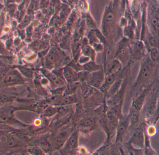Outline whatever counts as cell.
Masks as SVG:
<instances>
[{
    "instance_id": "cell-19",
    "label": "cell",
    "mask_w": 159,
    "mask_h": 155,
    "mask_svg": "<svg viewBox=\"0 0 159 155\" xmlns=\"http://www.w3.org/2000/svg\"><path fill=\"white\" fill-rule=\"evenodd\" d=\"M61 106H48L44 110V115L48 117H51L54 116L56 114L59 112Z\"/></svg>"
},
{
    "instance_id": "cell-11",
    "label": "cell",
    "mask_w": 159,
    "mask_h": 155,
    "mask_svg": "<svg viewBox=\"0 0 159 155\" xmlns=\"http://www.w3.org/2000/svg\"><path fill=\"white\" fill-rule=\"evenodd\" d=\"M122 79L118 78L115 81V82L110 87L109 90L106 93L107 98H109L114 96L119 91L123 83Z\"/></svg>"
},
{
    "instance_id": "cell-4",
    "label": "cell",
    "mask_w": 159,
    "mask_h": 155,
    "mask_svg": "<svg viewBox=\"0 0 159 155\" xmlns=\"http://www.w3.org/2000/svg\"><path fill=\"white\" fill-rule=\"evenodd\" d=\"M63 56V53L59 49H52L44 58V64L46 68L51 69L55 65L62 63Z\"/></svg>"
},
{
    "instance_id": "cell-29",
    "label": "cell",
    "mask_w": 159,
    "mask_h": 155,
    "mask_svg": "<svg viewBox=\"0 0 159 155\" xmlns=\"http://www.w3.org/2000/svg\"><path fill=\"white\" fill-rule=\"evenodd\" d=\"M147 134L149 136H152L155 135L157 130L156 127L154 125H150L147 128Z\"/></svg>"
},
{
    "instance_id": "cell-21",
    "label": "cell",
    "mask_w": 159,
    "mask_h": 155,
    "mask_svg": "<svg viewBox=\"0 0 159 155\" xmlns=\"http://www.w3.org/2000/svg\"><path fill=\"white\" fill-rule=\"evenodd\" d=\"M149 56L153 64L159 63V50L156 48H152L150 50Z\"/></svg>"
},
{
    "instance_id": "cell-35",
    "label": "cell",
    "mask_w": 159,
    "mask_h": 155,
    "mask_svg": "<svg viewBox=\"0 0 159 155\" xmlns=\"http://www.w3.org/2000/svg\"><path fill=\"white\" fill-rule=\"evenodd\" d=\"M157 103H156V109L155 111V116L154 117V122L156 123L158 120L159 119V96L157 100Z\"/></svg>"
},
{
    "instance_id": "cell-8",
    "label": "cell",
    "mask_w": 159,
    "mask_h": 155,
    "mask_svg": "<svg viewBox=\"0 0 159 155\" xmlns=\"http://www.w3.org/2000/svg\"><path fill=\"white\" fill-rule=\"evenodd\" d=\"M126 84L123 82L120 90L114 96L108 98L107 104L109 107L122 105L125 95Z\"/></svg>"
},
{
    "instance_id": "cell-37",
    "label": "cell",
    "mask_w": 159,
    "mask_h": 155,
    "mask_svg": "<svg viewBox=\"0 0 159 155\" xmlns=\"http://www.w3.org/2000/svg\"><path fill=\"white\" fill-rule=\"evenodd\" d=\"M156 17H157V19H158V22L159 23V14H157V15L156 16Z\"/></svg>"
},
{
    "instance_id": "cell-30",
    "label": "cell",
    "mask_w": 159,
    "mask_h": 155,
    "mask_svg": "<svg viewBox=\"0 0 159 155\" xmlns=\"http://www.w3.org/2000/svg\"><path fill=\"white\" fill-rule=\"evenodd\" d=\"M20 72L22 73V75H24V76H26V77L31 78L32 77V75H33V73L30 69L25 68H20Z\"/></svg>"
},
{
    "instance_id": "cell-12",
    "label": "cell",
    "mask_w": 159,
    "mask_h": 155,
    "mask_svg": "<svg viewBox=\"0 0 159 155\" xmlns=\"http://www.w3.org/2000/svg\"><path fill=\"white\" fill-rule=\"evenodd\" d=\"M116 73L115 74H110V75H106L105 81L103 85L101 86L99 90L102 92L107 93L108 90L112 84L115 82V81L117 79L116 77Z\"/></svg>"
},
{
    "instance_id": "cell-16",
    "label": "cell",
    "mask_w": 159,
    "mask_h": 155,
    "mask_svg": "<svg viewBox=\"0 0 159 155\" xmlns=\"http://www.w3.org/2000/svg\"><path fill=\"white\" fill-rule=\"evenodd\" d=\"M80 83V82L67 83V84L66 85V90L63 95H72L76 94L79 88Z\"/></svg>"
},
{
    "instance_id": "cell-23",
    "label": "cell",
    "mask_w": 159,
    "mask_h": 155,
    "mask_svg": "<svg viewBox=\"0 0 159 155\" xmlns=\"http://www.w3.org/2000/svg\"><path fill=\"white\" fill-rule=\"evenodd\" d=\"M81 124L84 128H92L95 125V121L92 118H87L82 120Z\"/></svg>"
},
{
    "instance_id": "cell-22",
    "label": "cell",
    "mask_w": 159,
    "mask_h": 155,
    "mask_svg": "<svg viewBox=\"0 0 159 155\" xmlns=\"http://www.w3.org/2000/svg\"><path fill=\"white\" fill-rule=\"evenodd\" d=\"M144 48V45L141 42H136L134 44L133 48V53L135 55L141 53Z\"/></svg>"
},
{
    "instance_id": "cell-3",
    "label": "cell",
    "mask_w": 159,
    "mask_h": 155,
    "mask_svg": "<svg viewBox=\"0 0 159 155\" xmlns=\"http://www.w3.org/2000/svg\"><path fill=\"white\" fill-rule=\"evenodd\" d=\"M130 126V121L128 115L122 116L119 119L116 128L115 143L123 142Z\"/></svg>"
},
{
    "instance_id": "cell-1",
    "label": "cell",
    "mask_w": 159,
    "mask_h": 155,
    "mask_svg": "<svg viewBox=\"0 0 159 155\" xmlns=\"http://www.w3.org/2000/svg\"><path fill=\"white\" fill-rule=\"evenodd\" d=\"M153 71V63L149 56L143 59L135 82L136 85L147 80L152 75Z\"/></svg>"
},
{
    "instance_id": "cell-13",
    "label": "cell",
    "mask_w": 159,
    "mask_h": 155,
    "mask_svg": "<svg viewBox=\"0 0 159 155\" xmlns=\"http://www.w3.org/2000/svg\"><path fill=\"white\" fill-rule=\"evenodd\" d=\"M147 91L145 90L139 95L137 96L132 102V107L136 109L137 110L140 111L144 106L145 99L147 96Z\"/></svg>"
},
{
    "instance_id": "cell-18",
    "label": "cell",
    "mask_w": 159,
    "mask_h": 155,
    "mask_svg": "<svg viewBox=\"0 0 159 155\" xmlns=\"http://www.w3.org/2000/svg\"><path fill=\"white\" fill-rule=\"evenodd\" d=\"M82 54L88 56L92 61H95L96 52L91 45H88L82 49Z\"/></svg>"
},
{
    "instance_id": "cell-36",
    "label": "cell",
    "mask_w": 159,
    "mask_h": 155,
    "mask_svg": "<svg viewBox=\"0 0 159 155\" xmlns=\"http://www.w3.org/2000/svg\"><path fill=\"white\" fill-rule=\"evenodd\" d=\"M10 2H19L22 1V0H8Z\"/></svg>"
},
{
    "instance_id": "cell-9",
    "label": "cell",
    "mask_w": 159,
    "mask_h": 155,
    "mask_svg": "<svg viewBox=\"0 0 159 155\" xmlns=\"http://www.w3.org/2000/svg\"><path fill=\"white\" fill-rule=\"evenodd\" d=\"M63 69V75L67 83L80 82L79 72L72 67L69 65L64 67Z\"/></svg>"
},
{
    "instance_id": "cell-33",
    "label": "cell",
    "mask_w": 159,
    "mask_h": 155,
    "mask_svg": "<svg viewBox=\"0 0 159 155\" xmlns=\"http://www.w3.org/2000/svg\"><path fill=\"white\" fill-rule=\"evenodd\" d=\"M92 46L96 52H100L103 51L104 50L103 45L100 42L94 43Z\"/></svg>"
},
{
    "instance_id": "cell-5",
    "label": "cell",
    "mask_w": 159,
    "mask_h": 155,
    "mask_svg": "<svg viewBox=\"0 0 159 155\" xmlns=\"http://www.w3.org/2000/svg\"><path fill=\"white\" fill-rule=\"evenodd\" d=\"M106 73L103 68L89 73L86 82L90 86L99 90L104 83Z\"/></svg>"
},
{
    "instance_id": "cell-10",
    "label": "cell",
    "mask_w": 159,
    "mask_h": 155,
    "mask_svg": "<svg viewBox=\"0 0 159 155\" xmlns=\"http://www.w3.org/2000/svg\"><path fill=\"white\" fill-rule=\"evenodd\" d=\"M122 66V64L120 62V60L117 58L111 61L107 64V68L105 70L106 75L117 73Z\"/></svg>"
},
{
    "instance_id": "cell-25",
    "label": "cell",
    "mask_w": 159,
    "mask_h": 155,
    "mask_svg": "<svg viewBox=\"0 0 159 155\" xmlns=\"http://www.w3.org/2000/svg\"><path fill=\"white\" fill-rule=\"evenodd\" d=\"M11 69L9 67V66L6 65L5 64H3L1 61V80L5 77V76L7 75L10 69Z\"/></svg>"
},
{
    "instance_id": "cell-20",
    "label": "cell",
    "mask_w": 159,
    "mask_h": 155,
    "mask_svg": "<svg viewBox=\"0 0 159 155\" xmlns=\"http://www.w3.org/2000/svg\"><path fill=\"white\" fill-rule=\"evenodd\" d=\"M6 143L8 146L13 147L18 145L19 140L13 135H8L6 136Z\"/></svg>"
},
{
    "instance_id": "cell-14",
    "label": "cell",
    "mask_w": 159,
    "mask_h": 155,
    "mask_svg": "<svg viewBox=\"0 0 159 155\" xmlns=\"http://www.w3.org/2000/svg\"><path fill=\"white\" fill-rule=\"evenodd\" d=\"M79 140V131L78 130H75L70 134L69 137L67 140L66 147L70 149H74L77 148L78 146Z\"/></svg>"
},
{
    "instance_id": "cell-6",
    "label": "cell",
    "mask_w": 159,
    "mask_h": 155,
    "mask_svg": "<svg viewBox=\"0 0 159 155\" xmlns=\"http://www.w3.org/2000/svg\"><path fill=\"white\" fill-rule=\"evenodd\" d=\"M128 143L140 149L144 148L145 143V134L142 128H137L134 131Z\"/></svg>"
},
{
    "instance_id": "cell-24",
    "label": "cell",
    "mask_w": 159,
    "mask_h": 155,
    "mask_svg": "<svg viewBox=\"0 0 159 155\" xmlns=\"http://www.w3.org/2000/svg\"><path fill=\"white\" fill-rule=\"evenodd\" d=\"M114 18V15L111 12L107 13L104 17V24L106 26L109 25L112 23Z\"/></svg>"
},
{
    "instance_id": "cell-38",
    "label": "cell",
    "mask_w": 159,
    "mask_h": 155,
    "mask_svg": "<svg viewBox=\"0 0 159 155\" xmlns=\"http://www.w3.org/2000/svg\"><path fill=\"white\" fill-rule=\"evenodd\" d=\"M158 50H159V48H158Z\"/></svg>"
},
{
    "instance_id": "cell-32",
    "label": "cell",
    "mask_w": 159,
    "mask_h": 155,
    "mask_svg": "<svg viewBox=\"0 0 159 155\" xmlns=\"http://www.w3.org/2000/svg\"><path fill=\"white\" fill-rule=\"evenodd\" d=\"M13 97L12 96H9V95H6L4 94H1V102L2 104V103H8V102H11L12 100Z\"/></svg>"
},
{
    "instance_id": "cell-28",
    "label": "cell",
    "mask_w": 159,
    "mask_h": 155,
    "mask_svg": "<svg viewBox=\"0 0 159 155\" xmlns=\"http://www.w3.org/2000/svg\"><path fill=\"white\" fill-rule=\"evenodd\" d=\"M149 43L152 48H159V40L154 37H151L149 38Z\"/></svg>"
},
{
    "instance_id": "cell-31",
    "label": "cell",
    "mask_w": 159,
    "mask_h": 155,
    "mask_svg": "<svg viewBox=\"0 0 159 155\" xmlns=\"http://www.w3.org/2000/svg\"><path fill=\"white\" fill-rule=\"evenodd\" d=\"M86 24L88 27L94 29L96 27L95 24L90 15L88 14L86 16Z\"/></svg>"
},
{
    "instance_id": "cell-15",
    "label": "cell",
    "mask_w": 159,
    "mask_h": 155,
    "mask_svg": "<svg viewBox=\"0 0 159 155\" xmlns=\"http://www.w3.org/2000/svg\"><path fill=\"white\" fill-rule=\"evenodd\" d=\"M130 126H134L138 123L140 120V111L131 106L128 114Z\"/></svg>"
},
{
    "instance_id": "cell-17",
    "label": "cell",
    "mask_w": 159,
    "mask_h": 155,
    "mask_svg": "<svg viewBox=\"0 0 159 155\" xmlns=\"http://www.w3.org/2000/svg\"><path fill=\"white\" fill-rule=\"evenodd\" d=\"M83 70L87 72L91 73L97 71L103 68L101 66L95 62V61H91L85 64L82 66Z\"/></svg>"
},
{
    "instance_id": "cell-27",
    "label": "cell",
    "mask_w": 159,
    "mask_h": 155,
    "mask_svg": "<svg viewBox=\"0 0 159 155\" xmlns=\"http://www.w3.org/2000/svg\"><path fill=\"white\" fill-rule=\"evenodd\" d=\"M91 61H92V60H91L90 57L82 54L81 56L79 57V60H78V63L81 65L83 66Z\"/></svg>"
},
{
    "instance_id": "cell-26",
    "label": "cell",
    "mask_w": 159,
    "mask_h": 155,
    "mask_svg": "<svg viewBox=\"0 0 159 155\" xmlns=\"http://www.w3.org/2000/svg\"><path fill=\"white\" fill-rule=\"evenodd\" d=\"M66 85L62 86V87H58L56 89H53L52 90V94L55 96L57 95H64V92L66 90Z\"/></svg>"
},
{
    "instance_id": "cell-2",
    "label": "cell",
    "mask_w": 159,
    "mask_h": 155,
    "mask_svg": "<svg viewBox=\"0 0 159 155\" xmlns=\"http://www.w3.org/2000/svg\"><path fill=\"white\" fill-rule=\"evenodd\" d=\"M25 79L19 70L15 69H11L7 75L1 80L3 86L9 87L23 84L25 83Z\"/></svg>"
},
{
    "instance_id": "cell-34",
    "label": "cell",
    "mask_w": 159,
    "mask_h": 155,
    "mask_svg": "<svg viewBox=\"0 0 159 155\" xmlns=\"http://www.w3.org/2000/svg\"><path fill=\"white\" fill-rule=\"evenodd\" d=\"M29 152L33 155H43L42 150L39 147H34L29 149Z\"/></svg>"
},
{
    "instance_id": "cell-7",
    "label": "cell",
    "mask_w": 159,
    "mask_h": 155,
    "mask_svg": "<svg viewBox=\"0 0 159 155\" xmlns=\"http://www.w3.org/2000/svg\"><path fill=\"white\" fill-rule=\"evenodd\" d=\"M41 72L48 80L49 82H51L52 87L53 86V89L66 85V82L65 79L58 77L53 72H50L48 69H42Z\"/></svg>"
}]
</instances>
